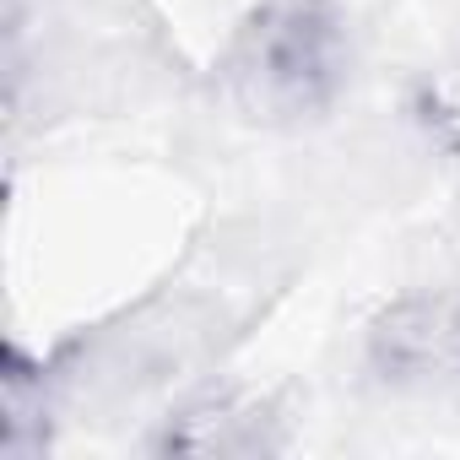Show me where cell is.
Instances as JSON below:
<instances>
[{
  "mask_svg": "<svg viewBox=\"0 0 460 460\" xmlns=\"http://www.w3.org/2000/svg\"><path fill=\"white\" fill-rule=\"evenodd\" d=\"M152 449L157 455H277L288 449V433L271 401L244 390H211L168 411L163 428L152 433Z\"/></svg>",
  "mask_w": 460,
  "mask_h": 460,
  "instance_id": "obj_3",
  "label": "cell"
},
{
  "mask_svg": "<svg viewBox=\"0 0 460 460\" xmlns=\"http://www.w3.org/2000/svg\"><path fill=\"white\" fill-rule=\"evenodd\" d=\"M374 385L395 395L460 390V288H406L363 331Z\"/></svg>",
  "mask_w": 460,
  "mask_h": 460,
  "instance_id": "obj_2",
  "label": "cell"
},
{
  "mask_svg": "<svg viewBox=\"0 0 460 460\" xmlns=\"http://www.w3.org/2000/svg\"><path fill=\"white\" fill-rule=\"evenodd\" d=\"M352 87V22L336 0H255L217 55V98L250 125H320Z\"/></svg>",
  "mask_w": 460,
  "mask_h": 460,
  "instance_id": "obj_1",
  "label": "cell"
}]
</instances>
